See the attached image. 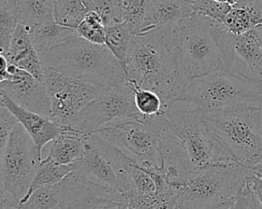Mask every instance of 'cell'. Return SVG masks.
Returning a JSON list of instances; mask_svg holds the SVG:
<instances>
[{
  "instance_id": "cell-1",
  "label": "cell",
  "mask_w": 262,
  "mask_h": 209,
  "mask_svg": "<svg viewBox=\"0 0 262 209\" xmlns=\"http://www.w3.org/2000/svg\"><path fill=\"white\" fill-rule=\"evenodd\" d=\"M161 152L171 181L184 180L215 165L236 162L217 139L204 114L178 99L169 104L164 115Z\"/></svg>"
},
{
  "instance_id": "cell-2",
  "label": "cell",
  "mask_w": 262,
  "mask_h": 209,
  "mask_svg": "<svg viewBox=\"0 0 262 209\" xmlns=\"http://www.w3.org/2000/svg\"><path fill=\"white\" fill-rule=\"evenodd\" d=\"M126 75L138 86L158 93L168 109L190 81L181 58L179 24L133 34Z\"/></svg>"
},
{
  "instance_id": "cell-3",
  "label": "cell",
  "mask_w": 262,
  "mask_h": 209,
  "mask_svg": "<svg viewBox=\"0 0 262 209\" xmlns=\"http://www.w3.org/2000/svg\"><path fill=\"white\" fill-rule=\"evenodd\" d=\"M44 68L104 86L125 83L128 78L105 44L79 37L39 51Z\"/></svg>"
},
{
  "instance_id": "cell-4",
  "label": "cell",
  "mask_w": 262,
  "mask_h": 209,
  "mask_svg": "<svg viewBox=\"0 0 262 209\" xmlns=\"http://www.w3.org/2000/svg\"><path fill=\"white\" fill-rule=\"evenodd\" d=\"M252 168L237 162L209 167L171 184L178 192L177 205L185 209H228L238 199Z\"/></svg>"
},
{
  "instance_id": "cell-5",
  "label": "cell",
  "mask_w": 262,
  "mask_h": 209,
  "mask_svg": "<svg viewBox=\"0 0 262 209\" xmlns=\"http://www.w3.org/2000/svg\"><path fill=\"white\" fill-rule=\"evenodd\" d=\"M177 99L204 115L239 108L262 109V88L218 69L190 80Z\"/></svg>"
},
{
  "instance_id": "cell-6",
  "label": "cell",
  "mask_w": 262,
  "mask_h": 209,
  "mask_svg": "<svg viewBox=\"0 0 262 209\" xmlns=\"http://www.w3.org/2000/svg\"><path fill=\"white\" fill-rule=\"evenodd\" d=\"M204 117L237 163L250 168L262 163V109L239 108Z\"/></svg>"
},
{
  "instance_id": "cell-7",
  "label": "cell",
  "mask_w": 262,
  "mask_h": 209,
  "mask_svg": "<svg viewBox=\"0 0 262 209\" xmlns=\"http://www.w3.org/2000/svg\"><path fill=\"white\" fill-rule=\"evenodd\" d=\"M164 116L145 120H131L99 129L96 133L108 144L136 164L150 163L164 167L161 136Z\"/></svg>"
},
{
  "instance_id": "cell-8",
  "label": "cell",
  "mask_w": 262,
  "mask_h": 209,
  "mask_svg": "<svg viewBox=\"0 0 262 209\" xmlns=\"http://www.w3.org/2000/svg\"><path fill=\"white\" fill-rule=\"evenodd\" d=\"M215 22L192 14L179 24L181 58L189 80L220 69L221 50L214 35Z\"/></svg>"
},
{
  "instance_id": "cell-9",
  "label": "cell",
  "mask_w": 262,
  "mask_h": 209,
  "mask_svg": "<svg viewBox=\"0 0 262 209\" xmlns=\"http://www.w3.org/2000/svg\"><path fill=\"white\" fill-rule=\"evenodd\" d=\"M128 160L96 133H91L85 137L83 157L74 164V170L90 181L119 191L128 197L132 191L126 171Z\"/></svg>"
},
{
  "instance_id": "cell-10",
  "label": "cell",
  "mask_w": 262,
  "mask_h": 209,
  "mask_svg": "<svg viewBox=\"0 0 262 209\" xmlns=\"http://www.w3.org/2000/svg\"><path fill=\"white\" fill-rule=\"evenodd\" d=\"M51 119L60 126H71L81 112L104 91V85L68 76L44 68Z\"/></svg>"
},
{
  "instance_id": "cell-11",
  "label": "cell",
  "mask_w": 262,
  "mask_h": 209,
  "mask_svg": "<svg viewBox=\"0 0 262 209\" xmlns=\"http://www.w3.org/2000/svg\"><path fill=\"white\" fill-rule=\"evenodd\" d=\"M42 160L33 139L18 123L1 150V186L20 203Z\"/></svg>"
},
{
  "instance_id": "cell-12",
  "label": "cell",
  "mask_w": 262,
  "mask_h": 209,
  "mask_svg": "<svg viewBox=\"0 0 262 209\" xmlns=\"http://www.w3.org/2000/svg\"><path fill=\"white\" fill-rule=\"evenodd\" d=\"M214 35L221 50L220 70L262 88V46L254 30L234 35L215 22Z\"/></svg>"
},
{
  "instance_id": "cell-13",
  "label": "cell",
  "mask_w": 262,
  "mask_h": 209,
  "mask_svg": "<svg viewBox=\"0 0 262 209\" xmlns=\"http://www.w3.org/2000/svg\"><path fill=\"white\" fill-rule=\"evenodd\" d=\"M145 119L134 104L133 92L127 80L122 84L106 86L102 94L88 104L71 126L91 134L114 124Z\"/></svg>"
},
{
  "instance_id": "cell-14",
  "label": "cell",
  "mask_w": 262,
  "mask_h": 209,
  "mask_svg": "<svg viewBox=\"0 0 262 209\" xmlns=\"http://www.w3.org/2000/svg\"><path fill=\"white\" fill-rule=\"evenodd\" d=\"M61 209H129L126 195L73 170L61 181Z\"/></svg>"
},
{
  "instance_id": "cell-15",
  "label": "cell",
  "mask_w": 262,
  "mask_h": 209,
  "mask_svg": "<svg viewBox=\"0 0 262 209\" xmlns=\"http://www.w3.org/2000/svg\"><path fill=\"white\" fill-rule=\"evenodd\" d=\"M0 91L17 104L51 118L50 100L45 82L9 62L7 75L0 80Z\"/></svg>"
},
{
  "instance_id": "cell-16",
  "label": "cell",
  "mask_w": 262,
  "mask_h": 209,
  "mask_svg": "<svg viewBox=\"0 0 262 209\" xmlns=\"http://www.w3.org/2000/svg\"><path fill=\"white\" fill-rule=\"evenodd\" d=\"M0 102L15 116L18 123L33 139L40 156L43 158V149L46 144L52 142L59 135L62 127L54 122L51 118L17 104L1 91Z\"/></svg>"
},
{
  "instance_id": "cell-17",
  "label": "cell",
  "mask_w": 262,
  "mask_h": 209,
  "mask_svg": "<svg viewBox=\"0 0 262 209\" xmlns=\"http://www.w3.org/2000/svg\"><path fill=\"white\" fill-rule=\"evenodd\" d=\"M1 54V53H0ZM10 64L30 73L40 81L45 80L44 66L39 51L34 46L29 29L18 24L12 36L8 51L3 54Z\"/></svg>"
},
{
  "instance_id": "cell-18",
  "label": "cell",
  "mask_w": 262,
  "mask_h": 209,
  "mask_svg": "<svg viewBox=\"0 0 262 209\" xmlns=\"http://www.w3.org/2000/svg\"><path fill=\"white\" fill-rule=\"evenodd\" d=\"M193 14L189 0H152L142 29L137 33H145L168 25H178Z\"/></svg>"
},
{
  "instance_id": "cell-19",
  "label": "cell",
  "mask_w": 262,
  "mask_h": 209,
  "mask_svg": "<svg viewBox=\"0 0 262 209\" xmlns=\"http://www.w3.org/2000/svg\"><path fill=\"white\" fill-rule=\"evenodd\" d=\"M61 127V132L52 141L47 157L59 165L72 166L83 157L85 137L88 134L72 126Z\"/></svg>"
},
{
  "instance_id": "cell-20",
  "label": "cell",
  "mask_w": 262,
  "mask_h": 209,
  "mask_svg": "<svg viewBox=\"0 0 262 209\" xmlns=\"http://www.w3.org/2000/svg\"><path fill=\"white\" fill-rule=\"evenodd\" d=\"M4 7L14 14L18 24L29 30L55 20V0H10Z\"/></svg>"
},
{
  "instance_id": "cell-21",
  "label": "cell",
  "mask_w": 262,
  "mask_h": 209,
  "mask_svg": "<svg viewBox=\"0 0 262 209\" xmlns=\"http://www.w3.org/2000/svg\"><path fill=\"white\" fill-rule=\"evenodd\" d=\"M32 42L38 51L52 48L79 38L76 29L59 25L55 20L30 29Z\"/></svg>"
},
{
  "instance_id": "cell-22",
  "label": "cell",
  "mask_w": 262,
  "mask_h": 209,
  "mask_svg": "<svg viewBox=\"0 0 262 209\" xmlns=\"http://www.w3.org/2000/svg\"><path fill=\"white\" fill-rule=\"evenodd\" d=\"M132 36V31L124 23L118 22L106 26L105 45L125 73Z\"/></svg>"
},
{
  "instance_id": "cell-23",
  "label": "cell",
  "mask_w": 262,
  "mask_h": 209,
  "mask_svg": "<svg viewBox=\"0 0 262 209\" xmlns=\"http://www.w3.org/2000/svg\"><path fill=\"white\" fill-rule=\"evenodd\" d=\"M74 170V165L67 166V165H59L52 161L50 158L45 157L33 178V181L30 185V189L26 196L20 201V205L25 203L31 194L39 187L46 186V185H53L60 181H62L72 171Z\"/></svg>"
},
{
  "instance_id": "cell-24",
  "label": "cell",
  "mask_w": 262,
  "mask_h": 209,
  "mask_svg": "<svg viewBox=\"0 0 262 209\" xmlns=\"http://www.w3.org/2000/svg\"><path fill=\"white\" fill-rule=\"evenodd\" d=\"M127 198L129 209H175L178 202V192L171 184L154 194L132 193Z\"/></svg>"
},
{
  "instance_id": "cell-25",
  "label": "cell",
  "mask_w": 262,
  "mask_h": 209,
  "mask_svg": "<svg viewBox=\"0 0 262 209\" xmlns=\"http://www.w3.org/2000/svg\"><path fill=\"white\" fill-rule=\"evenodd\" d=\"M128 82L133 92L134 104L144 118L148 119L165 115L167 107L158 93L152 90L140 87L130 80H128Z\"/></svg>"
},
{
  "instance_id": "cell-26",
  "label": "cell",
  "mask_w": 262,
  "mask_h": 209,
  "mask_svg": "<svg viewBox=\"0 0 262 209\" xmlns=\"http://www.w3.org/2000/svg\"><path fill=\"white\" fill-rule=\"evenodd\" d=\"M89 11L84 0H55L54 17L59 25L76 29Z\"/></svg>"
},
{
  "instance_id": "cell-27",
  "label": "cell",
  "mask_w": 262,
  "mask_h": 209,
  "mask_svg": "<svg viewBox=\"0 0 262 209\" xmlns=\"http://www.w3.org/2000/svg\"><path fill=\"white\" fill-rule=\"evenodd\" d=\"M61 181L34 191L20 205L21 209H61Z\"/></svg>"
},
{
  "instance_id": "cell-28",
  "label": "cell",
  "mask_w": 262,
  "mask_h": 209,
  "mask_svg": "<svg viewBox=\"0 0 262 209\" xmlns=\"http://www.w3.org/2000/svg\"><path fill=\"white\" fill-rule=\"evenodd\" d=\"M152 0H122L121 23H124L133 34H137L143 27Z\"/></svg>"
},
{
  "instance_id": "cell-29",
  "label": "cell",
  "mask_w": 262,
  "mask_h": 209,
  "mask_svg": "<svg viewBox=\"0 0 262 209\" xmlns=\"http://www.w3.org/2000/svg\"><path fill=\"white\" fill-rule=\"evenodd\" d=\"M105 30L106 26L102 17L95 10L89 11L76 28L81 38L94 44H105Z\"/></svg>"
},
{
  "instance_id": "cell-30",
  "label": "cell",
  "mask_w": 262,
  "mask_h": 209,
  "mask_svg": "<svg viewBox=\"0 0 262 209\" xmlns=\"http://www.w3.org/2000/svg\"><path fill=\"white\" fill-rule=\"evenodd\" d=\"M222 24L228 32L234 35H243L254 28L249 11L238 5L231 7Z\"/></svg>"
},
{
  "instance_id": "cell-31",
  "label": "cell",
  "mask_w": 262,
  "mask_h": 209,
  "mask_svg": "<svg viewBox=\"0 0 262 209\" xmlns=\"http://www.w3.org/2000/svg\"><path fill=\"white\" fill-rule=\"evenodd\" d=\"M193 14L222 23L225 15L231 9V5L215 0H192Z\"/></svg>"
},
{
  "instance_id": "cell-32",
  "label": "cell",
  "mask_w": 262,
  "mask_h": 209,
  "mask_svg": "<svg viewBox=\"0 0 262 209\" xmlns=\"http://www.w3.org/2000/svg\"><path fill=\"white\" fill-rule=\"evenodd\" d=\"M18 22L14 14L6 7L0 6V49L1 54H5L16 30Z\"/></svg>"
},
{
  "instance_id": "cell-33",
  "label": "cell",
  "mask_w": 262,
  "mask_h": 209,
  "mask_svg": "<svg viewBox=\"0 0 262 209\" xmlns=\"http://www.w3.org/2000/svg\"><path fill=\"white\" fill-rule=\"evenodd\" d=\"M18 124L15 116L1 103L0 107V149L2 150L13 131L14 127Z\"/></svg>"
},
{
  "instance_id": "cell-34",
  "label": "cell",
  "mask_w": 262,
  "mask_h": 209,
  "mask_svg": "<svg viewBox=\"0 0 262 209\" xmlns=\"http://www.w3.org/2000/svg\"><path fill=\"white\" fill-rule=\"evenodd\" d=\"M175 209H185V208H182V207L176 205ZM228 209H261V207L256 199V196H255L253 190L251 189L248 180H247L238 199Z\"/></svg>"
},
{
  "instance_id": "cell-35",
  "label": "cell",
  "mask_w": 262,
  "mask_h": 209,
  "mask_svg": "<svg viewBox=\"0 0 262 209\" xmlns=\"http://www.w3.org/2000/svg\"><path fill=\"white\" fill-rule=\"evenodd\" d=\"M235 5L242 6L249 11L254 28L262 25V0H241Z\"/></svg>"
},
{
  "instance_id": "cell-36",
  "label": "cell",
  "mask_w": 262,
  "mask_h": 209,
  "mask_svg": "<svg viewBox=\"0 0 262 209\" xmlns=\"http://www.w3.org/2000/svg\"><path fill=\"white\" fill-rule=\"evenodd\" d=\"M248 182L251 186V189L253 190L255 196H256V199L262 209V179L257 177L256 175L252 174L249 178H248Z\"/></svg>"
},
{
  "instance_id": "cell-37",
  "label": "cell",
  "mask_w": 262,
  "mask_h": 209,
  "mask_svg": "<svg viewBox=\"0 0 262 209\" xmlns=\"http://www.w3.org/2000/svg\"><path fill=\"white\" fill-rule=\"evenodd\" d=\"M252 172H253L254 175H256L257 177H259V178L262 179V163H260V164H258V165L252 167Z\"/></svg>"
},
{
  "instance_id": "cell-38",
  "label": "cell",
  "mask_w": 262,
  "mask_h": 209,
  "mask_svg": "<svg viewBox=\"0 0 262 209\" xmlns=\"http://www.w3.org/2000/svg\"><path fill=\"white\" fill-rule=\"evenodd\" d=\"M258 40H259V43L260 45L262 46V25L261 26H256L255 28H253Z\"/></svg>"
},
{
  "instance_id": "cell-39",
  "label": "cell",
  "mask_w": 262,
  "mask_h": 209,
  "mask_svg": "<svg viewBox=\"0 0 262 209\" xmlns=\"http://www.w3.org/2000/svg\"><path fill=\"white\" fill-rule=\"evenodd\" d=\"M215 1H218V2H221V3H227L231 6H234L235 4H237L239 2V0H215Z\"/></svg>"
},
{
  "instance_id": "cell-40",
  "label": "cell",
  "mask_w": 262,
  "mask_h": 209,
  "mask_svg": "<svg viewBox=\"0 0 262 209\" xmlns=\"http://www.w3.org/2000/svg\"><path fill=\"white\" fill-rule=\"evenodd\" d=\"M10 0H0V6H4L6 5Z\"/></svg>"
},
{
  "instance_id": "cell-41",
  "label": "cell",
  "mask_w": 262,
  "mask_h": 209,
  "mask_svg": "<svg viewBox=\"0 0 262 209\" xmlns=\"http://www.w3.org/2000/svg\"><path fill=\"white\" fill-rule=\"evenodd\" d=\"M9 209H21V207H13V208H9Z\"/></svg>"
},
{
  "instance_id": "cell-42",
  "label": "cell",
  "mask_w": 262,
  "mask_h": 209,
  "mask_svg": "<svg viewBox=\"0 0 262 209\" xmlns=\"http://www.w3.org/2000/svg\"><path fill=\"white\" fill-rule=\"evenodd\" d=\"M189 1H190V2H191V1H192V0H189Z\"/></svg>"
},
{
  "instance_id": "cell-43",
  "label": "cell",
  "mask_w": 262,
  "mask_h": 209,
  "mask_svg": "<svg viewBox=\"0 0 262 209\" xmlns=\"http://www.w3.org/2000/svg\"><path fill=\"white\" fill-rule=\"evenodd\" d=\"M239 1H241V0H239Z\"/></svg>"
}]
</instances>
